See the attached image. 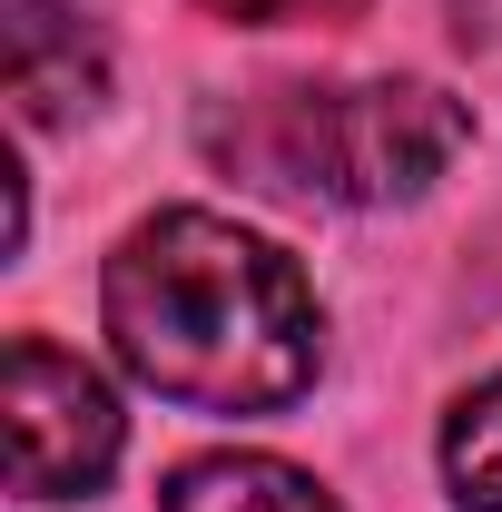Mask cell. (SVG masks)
Masks as SVG:
<instances>
[{"mask_svg":"<svg viewBox=\"0 0 502 512\" xmlns=\"http://www.w3.org/2000/svg\"><path fill=\"white\" fill-rule=\"evenodd\" d=\"M99 316L128 375L188 414H276L325 355V316L296 256L207 207H158L128 227L99 276Z\"/></svg>","mask_w":502,"mask_h":512,"instance_id":"obj_1","label":"cell"},{"mask_svg":"<svg viewBox=\"0 0 502 512\" xmlns=\"http://www.w3.org/2000/svg\"><path fill=\"white\" fill-rule=\"evenodd\" d=\"M463 99L434 79H325V89H256L237 109H207V158L266 197L325 207H394L424 197L463 158Z\"/></svg>","mask_w":502,"mask_h":512,"instance_id":"obj_2","label":"cell"},{"mask_svg":"<svg viewBox=\"0 0 502 512\" xmlns=\"http://www.w3.org/2000/svg\"><path fill=\"white\" fill-rule=\"evenodd\" d=\"M0 424H10V493L20 503H79L119 463V394L60 355L50 335H10L0 365Z\"/></svg>","mask_w":502,"mask_h":512,"instance_id":"obj_3","label":"cell"},{"mask_svg":"<svg viewBox=\"0 0 502 512\" xmlns=\"http://www.w3.org/2000/svg\"><path fill=\"white\" fill-rule=\"evenodd\" d=\"M109 99V50L69 0H10V109L20 128L89 119Z\"/></svg>","mask_w":502,"mask_h":512,"instance_id":"obj_4","label":"cell"},{"mask_svg":"<svg viewBox=\"0 0 502 512\" xmlns=\"http://www.w3.org/2000/svg\"><path fill=\"white\" fill-rule=\"evenodd\" d=\"M158 512H335L315 493V473L276 463V453H207V463H178Z\"/></svg>","mask_w":502,"mask_h":512,"instance_id":"obj_5","label":"cell"},{"mask_svg":"<svg viewBox=\"0 0 502 512\" xmlns=\"http://www.w3.org/2000/svg\"><path fill=\"white\" fill-rule=\"evenodd\" d=\"M443 483L473 512H502V375L453 404V424H443Z\"/></svg>","mask_w":502,"mask_h":512,"instance_id":"obj_6","label":"cell"},{"mask_svg":"<svg viewBox=\"0 0 502 512\" xmlns=\"http://www.w3.org/2000/svg\"><path fill=\"white\" fill-rule=\"evenodd\" d=\"M217 20H247V30H286V20H315V30H345L365 20V0H207Z\"/></svg>","mask_w":502,"mask_h":512,"instance_id":"obj_7","label":"cell"}]
</instances>
